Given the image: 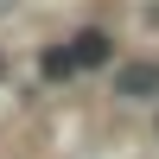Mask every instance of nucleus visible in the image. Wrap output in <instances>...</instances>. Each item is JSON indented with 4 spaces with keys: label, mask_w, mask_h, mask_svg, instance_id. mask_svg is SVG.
Returning a JSON list of instances; mask_svg holds the SVG:
<instances>
[{
    "label": "nucleus",
    "mask_w": 159,
    "mask_h": 159,
    "mask_svg": "<svg viewBox=\"0 0 159 159\" xmlns=\"http://www.w3.org/2000/svg\"><path fill=\"white\" fill-rule=\"evenodd\" d=\"M38 70H45V83H70V76H76V64H70V51H57V45H51L45 57H38Z\"/></svg>",
    "instance_id": "3"
},
{
    "label": "nucleus",
    "mask_w": 159,
    "mask_h": 159,
    "mask_svg": "<svg viewBox=\"0 0 159 159\" xmlns=\"http://www.w3.org/2000/svg\"><path fill=\"white\" fill-rule=\"evenodd\" d=\"M0 83H7V51H0Z\"/></svg>",
    "instance_id": "4"
},
{
    "label": "nucleus",
    "mask_w": 159,
    "mask_h": 159,
    "mask_svg": "<svg viewBox=\"0 0 159 159\" xmlns=\"http://www.w3.org/2000/svg\"><path fill=\"white\" fill-rule=\"evenodd\" d=\"M64 51H70V64H76V70H96V64H108V57H115L108 32H76Z\"/></svg>",
    "instance_id": "2"
},
{
    "label": "nucleus",
    "mask_w": 159,
    "mask_h": 159,
    "mask_svg": "<svg viewBox=\"0 0 159 159\" xmlns=\"http://www.w3.org/2000/svg\"><path fill=\"white\" fill-rule=\"evenodd\" d=\"M115 96H127V102L159 96V64H121L115 70Z\"/></svg>",
    "instance_id": "1"
}]
</instances>
